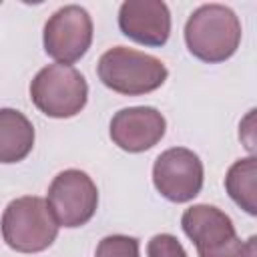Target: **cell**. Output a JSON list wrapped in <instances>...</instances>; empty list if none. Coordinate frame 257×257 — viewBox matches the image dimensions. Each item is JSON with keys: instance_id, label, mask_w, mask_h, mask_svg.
I'll return each mask as SVG.
<instances>
[{"instance_id": "1", "label": "cell", "mask_w": 257, "mask_h": 257, "mask_svg": "<svg viewBox=\"0 0 257 257\" xmlns=\"http://www.w3.org/2000/svg\"><path fill=\"white\" fill-rule=\"evenodd\" d=\"M185 42L195 58L209 64L225 62L241 44L239 16L225 4H203L185 24Z\"/></svg>"}, {"instance_id": "2", "label": "cell", "mask_w": 257, "mask_h": 257, "mask_svg": "<svg viewBox=\"0 0 257 257\" xmlns=\"http://www.w3.org/2000/svg\"><path fill=\"white\" fill-rule=\"evenodd\" d=\"M100 82L124 96H141L157 90L169 76L167 66L153 54L114 46L108 48L96 64Z\"/></svg>"}, {"instance_id": "3", "label": "cell", "mask_w": 257, "mask_h": 257, "mask_svg": "<svg viewBox=\"0 0 257 257\" xmlns=\"http://www.w3.org/2000/svg\"><path fill=\"white\" fill-rule=\"evenodd\" d=\"M4 243L18 253H40L48 249L56 235L58 223L42 197H18L8 203L0 221Z\"/></svg>"}, {"instance_id": "4", "label": "cell", "mask_w": 257, "mask_h": 257, "mask_svg": "<svg viewBox=\"0 0 257 257\" xmlns=\"http://www.w3.org/2000/svg\"><path fill=\"white\" fill-rule=\"evenodd\" d=\"M30 98L42 114L70 118L86 106L88 84L74 66L56 62L36 72L30 82Z\"/></svg>"}, {"instance_id": "5", "label": "cell", "mask_w": 257, "mask_h": 257, "mask_svg": "<svg viewBox=\"0 0 257 257\" xmlns=\"http://www.w3.org/2000/svg\"><path fill=\"white\" fill-rule=\"evenodd\" d=\"M185 235L195 243L199 257H241L243 241L231 217L215 205H193L181 217Z\"/></svg>"}, {"instance_id": "6", "label": "cell", "mask_w": 257, "mask_h": 257, "mask_svg": "<svg viewBox=\"0 0 257 257\" xmlns=\"http://www.w3.org/2000/svg\"><path fill=\"white\" fill-rule=\"evenodd\" d=\"M46 203L58 227H82L96 213L98 189L84 171L66 169L52 179Z\"/></svg>"}, {"instance_id": "7", "label": "cell", "mask_w": 257, "mask_h": 257, "mask_svg": "<svg viewBox=\"0 0 257 257\" xmlns=\"http://www.w3.org/2000/svg\"><path fill=\"white\" fill-rule=\"evenodd\" d=\"M92 44V18L78 6L68 4L58 8L44 24V50L58 64L80 60Z\"/></svg>"}, {"instance_id": "8", "label": "cell", "mask_w": 257, "mask_h": 257, "mask_svg": "<svg viewBox=\"0 0 257 257\" xmlns=\"http://www.w3.org/2000/svg\"><path fill=\"white\" fill-rule=\"evenodd\" d=\"M203 163L197 153L185 147L163 151L153 165L155 189L173 203H187L203 189Z\"/></svg>"}, {"instance_id": "9", "label": "cell", "mask_w": 257, "mask_h": 257, "mask_svg": "<svg viewBox=\"0 0 257 257\" xmlns=\"http://www.w3.org/2000/svg\"><path fill=\"white\" fill-rule=\"evenodd\" d=\"M167 131L165 116L155 106L120 108L110 118V139L126 153H143L153 149Z\"/></svg>"}, {"instance_id": "10", "label": "cell", "mask_w": 257, "mask_h": 257, "mask_svg": "<svg viewBox=\"0 0 257 257\" xmlns=\"http://www.w3.org/2000/svg\"><path fill=\"white\" fill-rule=\"evenodd\" d=\"M120 32L143 46H163L171 34V12L161 0H126L118 10Z\"/></svg>"}, {"instance_id": "11", "label": "cell", "mask_w": 257, "mask_h": 257, "mask_svg": "<svg viewBox=\"0 0 257 257\" xmlns=\"http://www.w3.org/2000/svg\"><path fill=\"white\" fill-rule=\"evenodd\" d=\"M34 147V126L16 108H0V163L24 161Z\"/></svg>"}, {"instance_id": "12", "label": "cell", "mask_w": 257, "mask_h": 257, "mask_svg": "<svg viewBox=\"0 0 257 257\" xmlns=\"http://www.w3.org/2000/svg\"><path fill=\"white\" fill-rule=\"evenodd\" d=\"M225 189L245 213L257 215V161L253 155L239 159L229 167Z\"/></svg>"}, {"instance_id": "13", "label": "cell", "mask_w": 257, "mask_h": 257, "mask_svg": "<svg viewBox=\"0 0 257 257\" xmlns=\"http://www.w3.org/2000/svg\"><path fill=\"white\" fill-rule=\"evenodd\" d=\"M94 257H141L139 239L128 235H108L96 245Z\"/></svg>"}, {"instance_id": "14", "label": "cell", "mask_w": 257, "mask_h": 257, "mask_svg": "<svg viewBox=\"0 0 257 257\" xmlns=\"http://www.w3.org/2000/svg\"><path fill=\"white\" fill-rule=\"evenodd\" d=\"M147 255L149 257H187V251L175 235L159 233L149 241Z\"/></svg>"}, {"instance_id": "15", "label": "cell", "mask_w": 257, "mask_h": 257, "mask_svg": "<svg viewBox=\"0 0 257 257\" xmlns=\"http://www.w3.org/2000/svg\"><path fill=\"white\" fill-rule=\"evenodd\" d=\"M241 257H255V237H249L247 243H243Z\"/></svg>"}]
</instances>
